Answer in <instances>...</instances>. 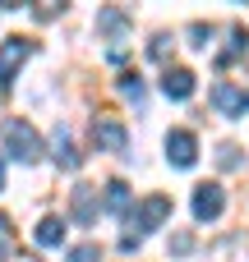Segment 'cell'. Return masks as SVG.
<instances>
[{"instance_id": "obj_1", "label": "cell", "mask_w": 249, "mask_h": 262, "mask_svg": "<svg viewBox=\"0 0 249 262\" xmlns=\"http://www.w3.org/2000/svg\"><path fill=\"white\" fill-rule=\"evenodd\" d=\"M0 134H5V147H9V157H14V161H23V166H28V161H37V157H42V138H37V129H32L28 120H14V115H9V120L0 124Z\"/></svg>"}, {"instance_id": "obj_2", "label": "cell", "mask_w": 249, "mask_h": 262, "mask_svg": "<svg viewBox=\"0 0 249 262\" xmlns=\"http://www.w3.org/2000/svg\"><path fill=\"white\" fill-rule=\"evenodd\" d=\"M92 143H97V152H125L129 147V129L116 115H97L92 120Z\"/></svg>"}, {"instance_id": "obj_3", "label": "cell", "mask_w": 249, "mask_h": 262, "mask_svg": "<svg viewBox=\"0 0 249 262\" xmlns=\"http://www.w3.org/2000/svg\"><path fill=\"white\" fill-rule=\"evenodd\" d=\"M166 221H171V198H166V193H148V198L134 207V226H139L143 235H148V230H162Z\"/></svg>"}, {"instance_id": "obj_4", "label": "cell", "mask_w": 249, "mask_h": 262, "mask_svg": "<svg viewBox=\"0 0 249 262\" xmlns=\"http://www.w3.org/2000/svg\"><path fill=\"white\" fill-rule=\"evenodd\" d=\"M32 55V41L28 37H5L0 41V88H9L14 83V74H18V64Z\"/></svg>"}, {"instance_id": "obj_5", "label": "cell", "mask_w": 249, "mask_h": 262, "mask_svg": "<svg viewBox=\"0 0 249 262\" xmlns=\"http://www.w3.org/2000/svg\"><path fill=\"white\" fill-rule=\"evenodd\" d=\"M166 157H171V166L189 170V166L199 161V138H194L189 129H171V134H166Z\"/></svg>"}, {"instance_id": "obj_6", "label": "cell", "mask_w": 249, "mask_h": 262, "mask_svg": "<svg viewBox=\"0 0 249 262\" xmlns=\"http://www.w3.org/2000/svg\"><path fill=\"white\" fill-rule=\"evenodd\" d=\"M222 207H226L222 184H199V189H194V221H217Z\"/></svg>"}, {"instance_id": "obj_7", "label": "cell", "mask_w": 249, "mask_h": 262, "mask_svg": "<svg viewBox=\"0 0 249 262\" xmlns=\"http://www.w3.org/2000/svg\"><path fill=\"white\" fill-rule=\"evenodd\" d=\"M213 106H217L222 115H231V120H236V115H245V111H249V88L217 83V88H213Z\"/></svg>"}, {"instance_id": "obj_8", "label": "cell", "mask_w": 249, "mask_h": 262, "mask_svg": "<svg viewBox=\"0 0 249 262\" xmlns=\"http://www.w3.org/2000/svg\"><path fill=\"white\" fill-rule=\"evenodd\" d=\"M97 184H74L69 189V212H74V221L79 226H92V216H97Z\"/></svg>"}, {"instance_id": "obj_9", "label": "cell", "mask_w": 249, "mask_h": 262, "mask_svg": "<svg viewBox=\"0 0 249 262\" xmlns=\"http://www.w3.org/2000/svg\"><path fill=\"white\" fill-rule=\"evenodd\" d=\"M97 28H102V32H106V37L116 41V46H111V55L120 60V55H125V46H120V41H125V28H129V18H125V14H120L116 5H106V9L97 14Z\"/></svg>"}, {"instance_id": "obj_10", "label": "cell", "mask_w": 249, "mask_h": 262, "mask_svg": "<svg viewBox=\"0 0 249 262\" xmlns=\"http://www.w3.org/2000/svg\"><path fill=\"white\" fill-rule=\"evenodd\" d=\"M51 157H55V166H65V170H79V152H74V138H69V129L65 124H55V134H51Z\"/></svg>"}, {"instance_id": "obj_11", "label": "cell", "mask_w": 249, "mask_h": 262, "mask_svg": "<svg viewBox=\"0 0 249 262\" xmlns=\"http://www.w3.org/2000/svg\"><path fill=\"white\" fill-rule=\"evenodd\" d=\"M162 92H166L171 101H189V97H194V74H189V69H166V74H162Z\"/></svg>"}, {"instance_id": "obj_12", "label": "cell", "mask_w": 249, "mask_h": 262, "mask_svg": "<svg viewBox=\"0 0 249 262\" xmlns=\"http://www.w3.org/2000/svg\"><path fill=\"white\" fill-rule=\"evenodd\" d=\"M60 239H65V221H60V216H42V221H37V244L51 249V244H60Z\"/></svg>"}, {"instance_id": "obj_13", "label": "cell", "mask_w": 249, "mask_h": 262, "mask_svg": "<svg viewBox=\"0 0 249 262\" xmlns=\"http://www.w3.org/2000/svg\"><path fill=\"white\" fill-rule=\"evenodd\" d=\"M245 51H249V37H245V28H231V46H226V51L217 55V64L226 69V64H231L236 55H245Z\"/></svg>"}, {"instance_id": "obj_14", "label": "cell", "mask_w": 249, "mask_h": 262, "mask_svg": "<svg viewBox=\"0 0 249 262\" xmlns=\"http://www.w3.org/2000/svg\"><path fill=\"white\" fill-rule=\"evenodd\" d=\"M106 207H111V212H125V207H129V184H125V180H111V184H106Z\"/></svg>"}, {"instance_id": "obj_15", "label": "cell", "mask_w": 249, "mask_h": 262, "mask_svg": "<svg viewBox=\"0 0 249 262\" xmlns=\"http://www.w3.org/2000/svg\"><path fill=\"white\" fill-rule=\"evenodd\" d=\"M9 253H14V226H9V216L0 212V262H9Z\"/></svg>"}, {"instance_id": "obj_16", "label": "cell", "mask_w": 249, "mask_h": 262, "mask_svg": "<svg viewBox=\"0 0 249 262\" xmlns=\"http://www.w3.org/2000/svg\"><path fill=\"white\" fill-rule=\"evenodd\" d=\"M97 258H102L97 244H74V249H69V262H97Z\"/></svg>"}, {"instance_id": "obj_17", "label": "cell", "mask_w": 249, "mask_h": 262, "mask_svg": "<svg viewBox=\"0 0 249 262\" xmlns=\"http://www.w3.org/2000/svg\"><path fill=\"white\" fill-rule=\"evenodd\" d=\"M213 41V23H189V46H208Z\"/></svg>"}, {"instance_id": "obj_18", "label": "cell", "mask_w": 249, "mask_h": 262, "mask_svg": "<svg viewBox=\"0 0 249 262\" xmlns=\"http://www.w3.org/2000/svg\"><path fill=\"white\" fill-rule=\"evenodd\" d=\"M120 92L139 101V97H143V78H139V74H120Z\"/></svg>"}, {"instance_id": "obj_19", "label": "cell", "mask_w": 249, "mask_h": 262, "mask_svg": "<svg viewBox=\"0 0 249 262\" xmlns=\"http://www.w3.org/2000/svg\"><path fill=\"white\" fill-rule=\"evenodd\" d=\"M60 9H65V0H32V14L37 18H55Z\"/></svg>"}, {"instance_id": "obj_20", "label": "cell", "mask_w": 249, "mask_h": 262, "mask_svg": "<svg viewBox=\"0 0 249 262\" xmlns=\"http://www.w3.org/2000/svg\"><path fill=\"white\" fill-rule=\"evenodd\" d=\"M148 51H152V60H166V55H171V37H166V32H157Z\"/></svg>"}, {"instance_id": "obj_21", "label": "cell", "mask_w": 249, "mask_h": 262, "mask_svg": "<svg viewBox=\"0 0 249 262\" xmlns=\"http://www.w3.org/2000/svg\"><path fill=\"white\" fill-rule=\"evenodd\" d=\"M189 249H194V235H176L171 239V253H189Z\"/></svg>"}, {"instance_id": "obj_22", "label": "cell", "mask_w": 249, "mask_h": 262, "mask_svg": "<svg viewBox=\"0 0 249 262\" xmlns=\"http://www.w3.org/2000/svg\"><path fill=\"white\" fill-rule=\"evenodd\" d=\"M236 152H240V147H231V143H226V147H222V152H217V161H222V166H236V161H240V157H236Z\"/></svg>"}, {"instance_id": "obj_23", "label": "cell", "mask_w": 249, "mask_h": 262, "mask_svg": "<svg viewBox=\"0 0 249 262\" xmlns=\"http://www.w3.org/2000/svg\"><path fill=\"white\" fill-rule=\"evenodd\" d=\"M18 5H23V0H0V9H18Z\"/></svg>"}, {"instance_id": "obj_24", "label": "cell", "mask_w": 249, "mask_h": 262, "mask_svg": "<svg viewBox=\"0 0 249 262\" xmlns=\"http://www.w3.org/2000/svg\"><path fill=\"white\" fill-rule=\"evenodd\" d=\"M0 189H5V166H0Z\"/></svg>"}]
</instances>
